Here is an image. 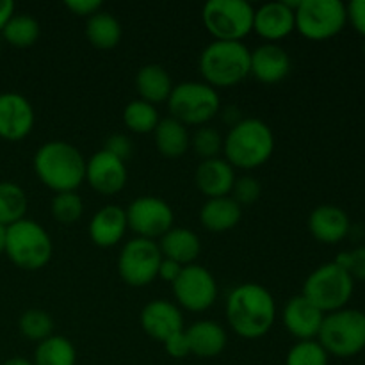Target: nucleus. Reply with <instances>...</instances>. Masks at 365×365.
I'll return each mask as SVG.
<instances>
[{
    "instance_id": "4",
    "label": "nucleus",
    "mask_w": 365,
    "mask_h": 365,
    "mask_svg": "<svg viewBox=\"0 0 365 365\" xmlns=\"http://www.w3.org/2000/svg\"><path fill=\"white\" fill-rule=\"evenodd\" d=\"M252 52L242 41H216L203 48L200 71L210 88H232L250 75Z\"/></svg>"
},
{
    "instance_id": "18",
    "label": "nucleus",
    "mask_w": 365,
    "mask_h": 365,
    "mask_svg": "<svg viewBox=\"0 0 365 365\" xmlns=\"http://www.w3.org/2000/svg\"><path fill=\"white\" fill-rule=\"evenodd\" d=\"M291 71V57L287 50L277 43H264L257 46L250 57V75L262 84H277Z\"/></svg>"
},
{
    "instance_id": "8",
    "label": "nucleus",
    "mask_w": 365,
    "mask_h": 365,
    "mask_svg": "<svg viewBox=\"0 0 365 365\" xmlns=\"http://www.w3.org/2000/svg\"><path fill=\"white\" fill-rule=\"evenodd\" d=\"M171 118L180 123L203 125L212 120L221 109V100L217 89L210 88L205 82L187 81L173 86L170 98H168Z\"/></svg>"
},
{
    "instance_id": "43",
    "label": "nucleus",
    "mask_w": 365,
    "mask_h": 365,
    "mask_svg": "<svg viewBox=\"0 0 365 365\" xmlns=\"http://www.w3.org/2000/svg\"><path fill=\"white\" fill-rule=\"evenodd\" d=\"M182 267L184 266H180V264L175 262V260L163 257V260H160V266H159V273H157V278H163V280L171 282V284H173V282L178 278V274L182 273Z\"/></svg>"
},
{
    "instance_id": "38",
    "label": "nucleus",
    "mask_w": 365,
    "mask_h": 365,
    "mask_svg": "<svg viewBox=\"0 0 365 365\" xmlns=\"http://www.w3.org/2000/svg\"><path fill=\"white\" fill-rule=\"evenodd\" d=\"M335 262H337L339 266L344 267V269L351 274V278L365 280V246L353 250V252L341 253Z\"/></svg>"
},
{
    "instance_id": "32",
    "label": "nucleus",
    "mask_w": 365,
    "mask_h": 365,
    "mask_svg": "<svg viewBox=\"0 0 365 365\" xmlns=\"http://www.w3.org/2000/svg\"><path fill=\"white\" fill-rule=\"evenodd\" d=\"M123 121L128 130L135 134H150L159 125V110L145 100H132L123 110Z\"/></svg>"
},
{
    "instance_id": "25",
    "label": "nucleus",
    "mask_w": 365,
    "mask_h": 365,
    "mask_svg": "<svg viewBox=\"0 0 365 365\" xmlns=\"http://www.w3.org/2000/svg\"><path fill=\"white\" fill-rule=\"evenodd\" d=\"M159 248L166 259L175 260L180 266H189L198 259L200 252H202V242H200L198 235L189 228L173 227L160 237Z\"/></svg>"
},
{
    "instance_id": "13",
    "label": "nucleus",
    "mask_w": 365,
    "mask_h": 365,
    "mask_svg": "<svg viewBox=\"0 0 365 365\" xmlns=\"http://www.w3.org/2000/svg\"><path fill=\"white\" fill-rule=\"evenodd\" d=\"M125 212L128 228L138 237L155 241L173 228V209L159 196H139Z\"/></svg>"
},
{
    "instance_id": "12",
    "label": "nucleus",
    "mask_w": 365,
    "mask_h": 365,
    "mask_svg": "<svg viewBox=\"0 0 365 365\" xmlns=\"http://www.w3.org/2000/svg\"><path fill=\"white\" fill-rule=\"evenodd\" d=\"M171 285L177 303L189 312H203L217 299L216 278L200 264L182 267V273Z\"/></svg>"
},
{
    "instance_id": "23",
    "label": "nucleus",
    "mask_w": 365,
    "mask_h": 365,
    "mask_svg": "<svg viewBox=\"0 0 365 365\" xmlns=\"http://www.w3.org/2000/svg\"><path fill=\"white\" fill-rule=\"evenodd\" d=\"M191 355L200 359H214L227 348V331L216 321H196L185 330Z\"/></svg>"
},
{
    "instance_id": "46",
    "label": "nucleus",
    "mask_w": 365,
    "mask_h": 365,
    "mask_svg": "<svg viewBox=\"0 0 365 365\" xmlns=\"http://www.w3.org/2000/svg\"><path fill=\"white\" fill-rule=\"evenodd\" d=\"M6 228L4 225H0V253L4 252V248H6Z\"/></svg>"
},
{
    "instance_id": "3",
    "label": "nucleus",
    "mask_w": 365,
    "mask_h": 365,
    "mask_svg": "<svg viewBox=\"0 0 365 365\" xmlns=\"http://www.w3.org/2000/svg\"><path fill=\"white\" fill-rule=\"evenodd\" d=\"M223 152L232 168L253 170L262 166L274 152L273 130L259 118L239 120L223 139Z\"/></svg>"
},
{
    "instance_id": "29",
    "label": "nucleus",
    "mask_w": 365,
    "mask_h": 365,
    "mask_svg": "<svg viewBox=\"0 0 365 365\" xmlns=\"http://www.w3.org/2000/svg\"><path fill=\"white\" fill-rule=\"evenodd\" d=\"M34 365H75L77 351L70 339L63 335H50L45 341L38 342L34 351Z\"/></svg>"
},
{
    "instance_id": "16",
    "label": "nucleus",
    "mask_w": 365,
    "mask_h": 365,
    "mask_svg": "<svg viewBox=\"0 0 365 365\" xmlns=\"http://www.w3.org/2000/svg\"><path fill=\"white\" fill-rule=\"evenodd\" d=\"M299 6L298 2H267L262 4L255 9L253 16V31L260 38L267 39L269 43L280 41L287 38L296 29V16L294 11Z\"/></svg>"
},
{
    "instance_id": "27",
    "label": "nucleus",
    "mask_w": 365,
    "mask_h": 365,
    "mask_svg": "<svg viewBox=\"0 0 365 365\" xmlns=\"http://www.w3.org/2000/svg\"><path fill=\"white\" fill-rule=\"evenodd\" d=\"M153 135H155L157 150L166 159L182 157L189 150V143H191L187 127L171 116L159 121V125L153 130Z\"/></svg>"
},
{
    "instance_id": "47",
    "label": "nucleus",
    "mask_w": 365,
    "mask_h": 365,
    "mask_svg": "<svg viewBox=\"0 0 365 365\" xmlns=\"http://www.w3.org/2000/svg\"><path fill=\"white\" fill-rule=\"evenodd\" d=\"M0 52H2V43H0Z\"/></svg>"
},
{
    "instance_id": "41",
    "label": "nucleus",
    "mask_w": 365,
    "mask_h": 365,
    "mask_svg": "<svg viewBox=\"0 0 365 365\" xmlns=\"http://www.w3.org/2000/svg\"><path fill=\"white\" fill-rule=\"evenodd\" d=\"M64 6L77 16H93L102 11V0H66Z\"/></svg>"
},
{
    "instance_id": "19",
    "label": "nucleus",
    "mask_w": 365,
    "mask_h": 365,
    "mask_svg": "<svg viewBox=\"0 0 365 365\" xmlns=\"http://www.w3.org/2000/svg\"><path fill=\"white\" fill-rule=\"evenodd\" d=\"M327 314L321 312L305 296H294L284 309V324L292 337L299 341H314L321 330Z\"/></svg>"
},
{
    "instance_id": "30",
    "label": "nucleus",
    "mask_w": 365,
    "mask_h": 365,
    "mask_svg": "<svg viewBox=\"0 0 365 365\" xmlns=\"http://www.w3.org/2000/svg\"><path fill=\"white\" fill-rule=\"evenodd\" d=\"M29 200L21 185L16 182H0V225L9 227L16 221L25 220Z\"/></svg>"
},
{
    "instance_id": "48",
    "label": "nucleus",
    "mask_w": 365,
    "mask_h": 365,
    "mask_svg": "<svg viewBox=\"0 0 365 365\" xmlns=\"http://www.w3.org/2000/svg\"><path fill=\"white\" fill-rule=\"evenodd\" d=\"M364 52H365V45H364Z\"/></svg>"
},
{
    "instance_id": "34",
    "label": "nucleus",
    "mask_w": 365,
    "mask_h": 365,
    "mask_svg": "<svg viewBox=\"0 0 365 365\" xmlns=\"http://www.w3.org/2000/svg\"><path fill=\"white\" fill-rule=\"evenodd\" d=\"M50 212L59 223L70 225L81 220L82 212H84V203L77 191L56 192L52 203H50Z\"/></svg>"
},
{
    "instance_id": "35",
    "label": "nucleus",
    "mask_w": 365,
    "mask_h": 365,
    "mask_svg": "<svg viewBox=\"0 0 365 365\" xmlns=\"http://www.w3.org/2000/svg\"><path fill=\"white\" fill-rule=\"evenodd\" d=\"M195 153L198 157H202V160L214 159V157L220 155V152L223 150V138H221L220 130H216L214 127H203L196 128L195 134L191 135V143H189Z\"/></svg>"
},
{
    "instance_id": "2",
    "label": "nucleus",
    "mask_w": 365,
    "mask_h": 365,
    "mask_svg": "<svg viewBox=\"0 0 365 365\" xmlns=\"http://www.w3.org/2000/svg\"><path fill=\"white\" fill-rule=\"evenodd\" d=\"M32 164L39 180L56 192L77 191L86 180V159L66 141H48L39 146Z\"/></svg>"
},
{
    "instance_id": "40",
    "label": "nucleus",
    "mask_w": 365,
    "mask_h": 365,
    "mask_svg": "<svg viewBox=\"0 0 365 365\" xmlns=\"http://www.w3.org/2000/svg\"><path fill=\"white\" fill-rule=\"evenodd\" d=\"M163 344L171 359H185L187 355H191V346H189L185 330L173 334L170 339H166Z\"/></svg>"
},
{
    "instance_id": "10",
    "label": "nucleus",
    "mask_w": 365,
    "mask_h": 365,
    "mask_svg": "<svg viewBox=\"0 0 365 365\" xmlns=\"http://www.w3.org/2000/svg\"><path fill=\"white\" fill-rule=\"evenodd\" d=\"M294 16L299 34L314 41L334 38L348 20L346 6L341 0H299Z\"/></svg>"
},
{
    "instance_id": "7",
    "label": "nucleus",
    "mask_w": 365,
    "mask_h": 365,
    "mask_svg": "<svg viewBox=\"0 0 365 365\" xmlns=\"http://www.w3.org/2000/svg\"><path fill=\"white\" fill-rule=\"evenodd\" d=\"M353 294V278L337 262H328L314 269L303 284L302 296L323 314L344 309Z\"/></svg>"
},
{
    "instance_id": "44",
    "label": "nucleus",
    "mask_w": 365,
    "mask_h": 365,
    "mask_svg": "<svg viewBox=\"0 0 365 365\" xmlns=\"http://www.w3.org/2000/svg\"><path fill=\"white\" fill-rule=\"evenodd\" d=\"M14 14V2L13 0H0V32L6 27L7 21L13 18Z\"/></svg>"
},
{
    "instance_id": "33",
    "label": "nucleus",
    "mask_w": 365,
    "mask_h": 365,
    "mask_svg": "<svg viewBox=\"0 0 365 365\" xmlns=\"http://www.w3.org/2000/svg\"><path fill=\"white\" fill-rule=\"evenodd\" d=\"M18 328H20V334L27 337L29 341L41 342L52 335L53 321L45 310L29 309L18 319Z\"/></svg>"
},
{
    "instance_id": "22",
    "label": "nucleus",
    "mask_w": 365,
    "mask_h": 365,
    "mask_svg": "<svg viewBox=\"0 0 365 365\" xmlns=\"http://www.w3.org/2000/svg\"><path fill=\"white\" fill-rule=\"evenodd\" d=\"M309 230L319 242L335 245L349 232V217L335 205H319L309 216Z\"/></svg>"
},
{
    "instance_id": "31",
    "label": "nucleus",
    "mask_w": 365,
    "mask_h": 365,
    "mask_svg": "<svg viewBox=\"0 0 365 365\" xmlns=\"http://www.w3.org/2000/svg\"><path fill=\"white\" fill-rule=\"evenodd\" d=\"M41 34L39 21L27 13H14L13 18L2 29V36L11 46L16 48H29L38 41Z\"/></svg>"
},
{
    "instance_id": "1",
    "label": "nucleus",
    "mask_w": 365,
    "mask_h": 365,
    "mask_svg": "<svg viewBox=\"0 0 365 365\" xmlns=\"http://www.w3.org/2000/svg\"><path fill=\"white\" fill-rule=\"evenodd\" d=\"M227 321L242 339H260L273 328L277 303L273 294L260 284H241L227 298Z\"/></svg>"
},
{
    "instance_id": "6",
    "label": "nucleus",
    "mask_w": 365,
    "mask_h": 365,
    "mask_svg": "<svg viewBox=\"0 0 365 365\" xmlns=\"http://www.w3.org/2000/svg\"><path fill=\"white\" fill-rule=\"evenodd\" d=\"M328 355L348 359L365 348V314L355 309H341L324 316L317 334Z\"/></svg>"
},
{
    "instance_id": "14",
    "label": "nucleus",
    "mask_w": 365,
    "mask_h": 365,
    "mask_svg": "<svg viewBox=\"0 0 365 365\" xmlns=\"http://www.w3.org/2000/svg\"><path fill=\"white\" fill-rule=\"evenodd\" d=\"M34 109L20 93H0V138L20 141L34 128Z\"/></svg>"
},
{
    "instance_id": "45",
    "label": "nucleus",
    "mask_w": 365,
    "mask_h": 365,
    "mask_svg": "<svg viewBox=\"0 0 365 365\" xmlns=\"http://www.w3.org/2000/svg\"><path fill=\"white\" fill-rule=\"evenodd\" d=\"M2 365H34V364L27 359H21V356H13V359L6 360Z\"/></svg>"
},
{
    "instance_id": "20",
    "label": "nucleus",
    "mask_w": 365,
    "mask_h": 365,
    "mask_svg": "<svg viewBox=\"0 0 365 365\" xmlns=\"http://www.w3.org/2000/svg\"><path fill=\"white\" fill-rule=\"evenodd\" d=\"M235 171L227 159L214 157V159L202 160L195 171L196 187L207 196V198H221L230 195L235 182Z\"/></svg>"
},
{
    "instance_id": "5",
    "label": "nucleus",
    "mask_w": 365,
    "mask_h": 365,
    "mask_svg": "<svg viewBox=\"0 0 365 365\" xmlns=\"http://www.w3.org/2000/svg\"><path fill=\"white\" fill-rule=\"evenodd\" d=\"M6 255L16 267L38 271L50 262L53 253L48 232L32 220H20L6 228Z\"/></svg>"
},
{
    "instance_id": "15",
    "label": "nucleus",
    "mask_w": 365,
    "mask_h": 365,
    "mask_svg": "<svg viewBox=\"0 0 365 365\" xmlns=\"http://www.w3.org/2000/svg\"><path fill=\"white\" fill-rule=\"evenodd\" d=\"M127 166L123 160L106 150L93 153L86 160V180L100 195H116L127 184Z\"/></svg>"
},
{
    "instance_id": "28",
    "label": "nucleus",
    "mask_w": 365,
    "mask_h": 365,
    "mask_svg": "<svg viewBox=\"0 0 365 365\" xmlns=\"http://www.w3.org/2000/svg\"><path fill=\"white\" fill-rule=\"evenodd\" d=\"M86 36L95 48L110 50L121 41L123 29L114 14L98 11L86 21Z\"/></svg>"
},
{
    "instance_id": "17",
    "label": "nucleus",
    "mask_w": 365,
    "mask_h": 365,
    "mask_svg": "<svg viewBox=\"0 0 365 365\" xmlns=\"http://www.w3.org/2000/svg\"><path fill=\"white\" fill-rule=\"evenodd\" d=\"M141 327L155 341L164 342L177 331L184 330L180 309L168 299H153L141 310Z\"/></svg>"
},
{
    "instance_id": "42",
    "label": "nucleus",
    "mask_w": 365,
    "mask_h": 365,
    "mask_svg": "<svg viewBox=\"0 0 365 365\" xmlns=\"http://www.w3.org/2000/svg\"><path fill=\"white\" fill-rule=\"evenodd\" d=\"M346 13H348L349 21L353 27L365 36V0H353L346 6Z\"/></svg>"
},
{
    "instance_id": "21",
    "label": "nucleus",
    "mask_w": 365,
    "mask_h": 365,
    "mask_svg": "<svg viewBox=\"0 0 365 365\" xmlns=\"http://www.w3.org/2000/svg\"><path fill=\"white\" fill-rule=\"evenodd\" d=\"M127 212L120 205H106L89 221V239L100 248L116 246L127 232Z\"/></svg>"
},
{
    "instance_id": "37",
    "label": "nucleus",
    "mask_w": 365,
    "mask_h": 365,
    "mask_svg": "<svg viewBox=\"0 0 365 365\" xmlns=\"http://www.w3.org/2000/svg\"><path fill=\"white\" fill-rule=\"evenodd\" d=\"M232 198L239 203V205H252V203L259 202L260 195H262V185L255 177H245L235 178L234 187H232Z\"/></svg>"
},
{
    "instance_id": "26",
    "label": "nucleus",
    "mask_w": 365,
    "mask_h": 365,
    "mask_svg": "<svg viewBox=\"0 0 365 365\" xmlns=\"http://www.w3.org/2000/svg\"><path fill=\"white\" fill-rule=\"evenodd\" d=\"M135 89H138L141 100L157 106V103L168 102L171 91H173V82L164 66L146 64L135 75Z\"/></svg>"
},
{
    "instance_id": "36",
    "label": "nucleus",
    "mask_w": 365,
    "mask_h": 365,
    "mask_svg": "<svg viewBox=\"0 0 365 365\" xmlns=\"http://www.w3.org/2000/svg\"><path fill=\"white\" fill-rule=\"evenodd\" d=\"M285 365H328V353L317 341H299L289 349Z\"/></svg>"
},
{
    "instance_id": "24",
    "label": "nucleus",
    "mask_w": 365,
    "mask_h": 365,
    "mask_svg": "<svg viewBox=\"0 0 365 365\" xmlns=\"http://www.w3.org/2000/svg\"><path fill=\"white\" fill-rule=\"evenodd\" d=\"M242 217V207L232 196L209 198L200 210V223L209 232H228L237 227Z\"/></svg>"
},
{
    "instance_id": "39",
    "label": "nucleus",
    "mask_w": 365,
    "mask_h": 365,
    "mask_svg": "<svg viewBox=\"0 0 365 365\" xmlns=\"http://www.w3.org/2000/svg\"><path fill=\"white\" fill-rule=\"evenodd\" d=\"M106 152H109L110 155L118 157L120 160H128L134 152V145H132L130 138H127L125 134H113L106 139L103 143V148Z\"/></svg>"
},
{
    "instance_id": "11",
    "label": "nucleus",
    "mask_w": 365,
    "mask_h": 365,
    "mask_svg": "<svg viewBox=\"0 0 365 365\" xmlns=\"http://www.w3.org/2000/svg\"><path fill=\"white\" fill-rule=\"evenodd\" d=\"M160 260L163 253L155 241L135 237L125 242L121 248L118 257V273L130 287H145L157 278Z\"/></svg>"
},
{
    "instance_id": "9",
    "label": "nucleus",
    "mask_w": 365,
    "mask_h": 365,
    "mask_svg": "<svg viewBox=\"0 0 365 365\" xmlns=\"http://www.w3.org/2000/svg\"><path fill=\"white\" fill-rule=\"evenodd\" d=\"M255 7L246 0H209L202 20L216 41H242L253 31Z\"/></svg>"
}]
</instances>
